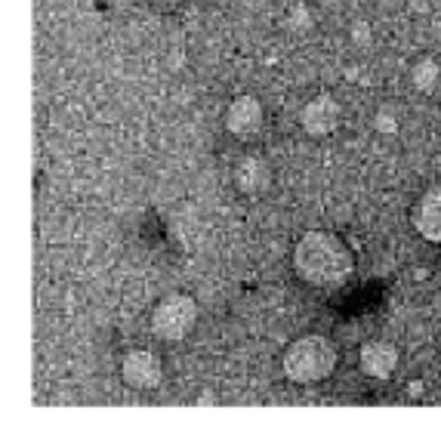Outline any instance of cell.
Instances as JSON below:
<instances>
[{
    "label": "cell",
    "instance_id": "11",
    "mask_svg": "<svg viewBox=\"0 0 441 441\" xmlns=\"http://www.w3.org/2000/svg\"><path fill=\"white\" fill-rule=\"evenodd\" d=\"M312 9H308L306 4H294L287 9V19H284V25L290 28V31H308L312 28Z\"/></svg>",
    "mask_w": 441,
    "mask_h": 441
},
{
    "label": "cell",
    "instance_id": "3",
    "mask_svg": "<svg viewBox=\"0 0 441 441\" xmlns=\"http://www.w3.org/2000/svg\"><path fill=\"white\" fill-rule=\"evenodd\" d=\"M198 321V306L189 294H170L155 306L152 312V333L157 340H182Z\"/></svg>",
    "mask_w": 441,
    "mask_h": 441
},
{
    "label": "cell",
    "instance_id": "8",
    "mask_svg": "<svg viewBox=\"0 0 441 441\" xmlns=\"http://www.w3.org/2000/svg\"><path fill=\"white\" fill-rule=\"evenodd\" d=\"M414 225L426 241L441 244V185H432V189L417 201Z\"/></svg>",
    "mask_w": 441,
    "mask_h": 441
},
{
    "label": "cell",
    "instance_id": "16",
    "mask_svg": "<svg viewBox=\"0 0 441 441\" xmlns=\"http://www.w3.org/2000/svg\"><path fill=\"white\" fill-rule=\"evenodd\" d=\"M152 4H161V6H173V4H182V0H152Z\"/></svg>",
    "mask_w": 441,
    "mask_h": 441
},
{
    "label": "cell",
    "instance_id": "5",
    "mask_svg": "<svg viewBox=\"0 0 441 441\" xmlns=\"http://www.w3.org/2000/svg\"><path fill=\"white\" fill-rule=\"evenodd\" d=\"M262 102L256 96H238L232 99L229 111H225V127H229L232 136L238 139H250L262 130Z\"/></svg>",
    "mask_w": 441,
    "mask_h": 441
},
{
    "label": "cell",
    "instance_id": "13",
    "mask_svg": "<svg viewBox=\"0 0 441 441\" xmlns=\"http://www.w3.org/2000/svg\"><path fill=\"white\" fill-rule=\"evenodd\" d=\"M352 41L358 46H368L370 43V25L368 22H355L352 25Z\"/></svg>",
    "mask_w": 441,
    "mask_h": 441
},
{
    "label": "cell",
    "instance_id": "6",
    "mask_svg": "<svg viewBox=\"0 0 441 441\" xmlns=\"http://www.w3.org/2000/svg\"><path fill=\"white\" fill-rule=\"evenodd\" d=\"M299 120H303V130L308 136H331L340 124V105L331 96H315L303 105Z\"/></svg>",
    "mask_w": 441,
    "mask_h": 441
},
{
    "label": "cell",
    "instance_id": "14",
    "mask_svg": "<svg viewBox=\"0 0 441 441\" xmlns=\"http://www.w3.org/2000/svg\"><path fill=\"white\" fill-rule=\"evenodd\" d=\"M408 395H410V398H420V395H423V383H420V380L408 383Z\"/></svg>",
    "mask_w": 441,
    "mask_h": 441
},
{
    "label": "cell",
    "instance_id": "1",
    "mask_svg": "<svg viewBox=\"0 0 441 441\" xmlns=\"http://www.w3.org/2000/svg\"><path fill=\"white\" fill-rule=\"evenodd\" d=\"M299 278L312 287H340L352 275V250L333 232H306L294 250Z\"/></svg>",
    "mask_w": 441,
    "mask_h": 441
},
{
    "label": "cell",
    "instance_id": "12",
    "mask_svg": "<svg viewBox=\"0 0 441 441\" xmlns=\"http://www.w3.org/2000/svg\"><path fill=\"white\" fill-rule=\"evenodd\" d=\"M373 127L380 130V133H386V136H392V133H398V118L392 115V111H386L383 108L380 115H377V120H373Z\"/></svg>",
    "mask_w": 441,
    "mask_h": 441
},
{
    "label": "cell",
    "instance_id": "9",
    "mask_svg": "<svg viewBox=\"0 0 441 441\" xmlns=\"http://www.w3.org/2000/svg\"><path fill=\"white\" fill-rule=\"evenodd\" d=\"M271 182V170L262 157H244V161L234 167V185L244 194H262Z\"/></svg>",
    "mask_w": 441,
    "mask_h": 441
},
{
    "label": "cell",
    "instance_id": "4",
    "mask_svg": "<svg viewBox=\"0 0 441 441\" xmlns=\"http://www.w3.org/2000/svg\"><path fill=\"white\" fill-rule=\"evenodd\" d=\"M161 377H164V364L148 349H133V352H127L124 361H120V380L136 392L155 389L157 383H161Z\"/></svg>",
    "mask_w": 441,
    "mask_h": 441
},
{
    "label": "cell",
    "instance_id": "2",
    "mask_svg": "<svg viewBox=\"0 0 441 441\" xmlns=\"http://www.w3.org/2000/svg\"><path fill=\"white\" fill-rule=\"evenodd\" d=\"M336 346L327 340V336H318V333H308V336H299L287 346L284 352V377L290 383H299V386H312V383H321L327 380L331 373L336 370Z\"/></svg>",
    "mask_w": 441,
    "mask_h": 441
},
{
    "label": "cell",
    "instance_id": "15",
    "mask_svg": "<svg viewBox=\"0 0 441 441\" xmlns=\"http://www.w3.org/2000/svg\"><path fill=\"white\" fill-rule=\"evenodd\" d=\"M198 401H201V405H217V395H213V392H204Z\"/></svg>",
    "mask_w": 441,
    "mask_h": 441
},
{
    "label": "cell",
    "instance_id": "10",
    "mask_svg": "<svg viewBox=\"0 0 441 441\" xmlns=\"http://www.w3.org/2000/svg\"><path fill=\"white\" fill-rule=\"evenodd\" d=\"M441 78V68H438V62L432 59V56H426V59H420L414 68H410V83L420 90V93H429V90H435V83Z\"/></svg>",
    "mask_w": 441,
    "mask_h": 441
},
{
    "label": "cell",
    "instance_id": "7",
    "mask_svg": "<svg viewBox=\"0 0 441 441\" xmlns=\"http://www.w3.org/2000/svg\"><path fill=\"white\" fill-rule=\"evenodd\" d=\"M358 364L361 370L368 373L373 380H389L392 373L398 368V349L386 340H373V343H364L361 346V355H358Z\"/></svg>",
    "mask_w": 441,
    "mask_h": 441
}]
</instances>
